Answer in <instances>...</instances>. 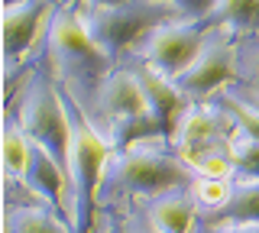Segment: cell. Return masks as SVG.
Returning <instances> with one entry per match:
<instances>
[{
  "label": "cell",
  "mask_w": 259,
  "mask_h": 233,
  "mask_svg": "<svg viewBox=\"0 0 259 233\" xmlns=\"http://www.w3.org/2000/svg\"><path fill=\"white\" fill-rule=\"evenodd\" d=\"M42 65L55 78L59 91L94 123L101 91L117 71V62L88 36L75 7L55 4L42 42Z\"/></svg>",
  "instance_id": "cell-1"
},
{
  "label": "cell",
  "mask_w": 259,
  "mask_h": 233,
  "mask_svg": "<svg viewBox=\"0 0 259 233\" xmlns=\"http://www.w3.org/2000/svg\"><path fill=\"white\" fill-rule=\"evenodd\" d=\"M198 175L191 165H185L175 156L172 143L152 136V139H136L126 149H113L101 178V195L97 201L110 211H120L130 201H149L168 191L191 188Z\"/></svg>",
  "instance_id": "cell-2"
},
{
  "label": "cell",
  "mask_w": 259,
  "mask_h": 233,
  "mask_svg": "<svg viewBox=\"0 0 259 233\" xmlns=\"http://www.w3.org/2000/svg\"><path fill=\"white\" fill-rule=\"evenodd\" d=\"M65 98V94H62ZM71 120V156H68V220L75 233H94L97 207H101V178L113 146L101 136V130L65 98Z\"/></svg>",
  "instance_id": "cell-3"
},
{
  "label": "cell",
  "mask_w": 259,
  "mask_h": 233,
  "mask_svg": "<svg viewBox=\"0 0 259 233\" xmlns=\"http://www.w3.org/2000/svg\"><path fill=\"white\" fill-rule=\"evenodd\" d=\"M4 107L16 114L23 133H26L36 146H42L55 162L68 168V156H71L68 107H65V98H62L59 84H55V78L49 75V68L42 62L26 75V81L20 84V91H16Z\"/></svg>",
  "instance_id": "cell-4"
},
{
  "label": "cell",
  "mask_w": 259,
  "mask_h": 233,
  "mask_svg": "<svg viewBox=\"0 0 259 233\" xmlns=\"http://www.w3.org/2000/svg\"><path fill=\"white\" fill-rule=\"evenodd\" d=\"M75 10H78L81 26L88 29V36L117 65L156 26L182 17L175 7L162 4V0H130V4H117V7H75Z\"/></svg>",
  "instance_id": "cell-5"
},
{
  "label": "cell",
  "mask_w": 259,
  "mask_h": 233,
  "mask_svg": "<svg viewBox=\"0 0 259 233\" xmlns=\"http://www.w3.org/2000/svg\"><path fill=\"white\" fill-rule=\"evenodd\" d=\"M55 0H4V104L42 62Z\"/></svg>",
  "instance_id": "cell-6"
},
{
  "label": "cell",
  "mask_w": 259,
  "mask_h": 233,
  "mask_svg": "<svg viewBox=\"0 0 259 233\" xmlns=\"http://www.w3.org/2000/svg\"><path fill=\"white\" fill-rule=\"evenodd\" d=\"M94 126L113 149H126L136 139L159 136L156 120L149 114V104H146L136 78L123 65H117L110 81L104 84L101 101H97V114H94Z\"/></svg>",
  "instance_id": "cell-7"
},
{
  "label": "cell",
  "mask_w": 259,
  "mask_h": 233,
  "mask_svg": "<svg viewBox=\"0 0 259 233\" xmlns=\"http://www.w3.org/2000/svg\"><path fill=\"white\" fill-rule=\"evenodd\" d=\"M207 29H210L207 20L175 17V20L156 26L130 55H133V59H143L146 65H152L162 78L175 81V78L194 62V55L201 52V45H204V39H207Z\"/></svg>",
  "instance_id": "cell-8"
},
{
  "label": "cell",
  "mask_w": 259,
  "mask_h": 233,
  "mask_svg": "<svg viewBox=\"0 0 259 233\" xmlns=\"http://www.w3.org/2000/svg\"><path fill=\"white\" fill-rule=\"evenodd\" d=\"M230 139H233V120L224 114V107H217L214 101H194L188 104V110L175 126L172 149L194 172L210 156L230 152Z\"/></svg>",
  "instance_id": "cell-9"
},
{
  "label": "cell",
  "mask_w": 259,
  "mask_h": 233,
  "mask_svg": "<svg viewBox=\"0 0 259 233\" xmlns=\"http://www.w3.org/2000/svg\"><path fill=\"white\" fill-rule=\"evenodd\" d=\"M233 55H237V36L227 26H210L201 52L182 75L175 78V87L188 104L194 101H210L221 87L233 81Z\"/></svg>",
  "instance_id": "cell-10"
},
{
  "label": "cell",
  "mask_w": 259,
  "mask_h": 233,
  "mask_svg": "<svg viewBox=\"0 0 259 233\" xmlns=\"http://www.w3.org/2000/svg\"><path fill=\"white\" fill-rule=\"evenodd\" d=\"M120 65L136 78V84H140L146 104H149V114H152V120H156L159 136L172 143L178 120H182V114L188 110V101L178 94V87L168 81V78H162L159 71L152 65H146L143 59H133V55H130V59H123Z\"/></svg>",
  "instance_id": "cell-11"
},
{
  "label": "cell",
  "mask_w": 259,
  "mask_h": 233,
  "mask_svg": "<svg viewBox=\"0 0 259 233\" xmlns=\"http://www.w3.org/2000/svg\"><path fill=\"white\" fill-rule=\"evenodd\" d=\"M140 204H143L146 217L152 220V227L159 233H194L198 230L201 207H198V201H194L191 188L168 191V195L140 201Z\"/></svg>",
  "instance_id": "cell-12"
},
{
  "label": "cell",
  "mask_w": 259,
  "mask_h": 233,
  "mask_svg": "<svg viewBox=\"0 0 259 233\" xmlns=\"http://www.w3.org/2000/svg\"><path fill=\"white\" fill-rule=\"evenodd\" d=\"M198 223L207 227H246V223H259V178H233L230 198L224 201V207H217L214 214H204Z\"/></svg>",
  "instance_id": "cell-13"
},
{
  "label": "cell",
  "mask_w": 259,
  "mask_h": 233,
  "mask_svg": "<svg viewBox=\"0 0 259 233\" xmlns=\"http://www.w3.org/2000/svg\"><path fill=\"white\" fill-rule=\"evenodd\" d=\"M210 26H227L240 42H259V0H214Z\"/></svg>",
  "instance_id": "cell-14"
},
{
  "label": "cell",
  "mask_w": 259,
  "mask_h": 233,
  "mask_svg": "<svg viewBox=\"0 0 259 233\" xmlns=\"http://www.w3.org/2000/svg\"><path fill=\"white\" fill-rule=\"evenodd\" d=\"M29 136L23 133L13 110L4 107V130H0V159H4V184H20L29 165Z\"/></svg>",
  "instance_id": "cell-15"
},
{
  "label": "cell",
  "mask_w": 259,
  "mask_h": 233,
  "mask_svg": "<svg viewBox=\"0 0 259 233\" xmlns=\"http://www.w3.org/2000/svg\"><path fill=\"white\" fill-rule=\"evenodd\" d=\"M4 233H75L62 214L42 204H4Z\"/></svg>",
  "instance_id": "cell-16"
},
{
  "label": "cell",
  "mask_w": 259,
  "mask_h": 233,
  "mask_svg": "<svg viewBox=\"0 0 259 233\" xmlns=\"http://www.w3.org/2000/svg\"><path fill=\"white\" fill-rule=\"evenodd\" d=\"M233 84L243 91L259 94V42H240L237 39V55H233Z\"/></svg>",
  "instance_id": "cell-17"
},
{
  "label": "cell",
  "mask_w": 259,
  "mask_h": 233,
  "mask_svg": "<svg viewBox=\"0 0 259 233\" xmlns=\"http://www.w3.org/2000/svg\"><path fill=\"white\" fill-rule=\"evenodd\" d=\"M230 184H233V178L230 181H224V178H194L191 195L201 207V217L214 214L217 207H224V201L230 198Z\"/></svg>",
  "instance_id": "cell-18"
},
{
  "label": "cell",
  "mask_w": 259,
  "mask_h": 233,
  "mask_svg": "<svg viewBox=\"0 0 259 233\" xmlns=\"http://www.w3.org/2000/svg\"><path fill=\"white\" fill-rule=\"evenodd\" d=\"M120 233H159V230L152 227L140 201H130L126 207H120Z\"/></svg>",
  "instance_id": "cell-19"
},
{
  "label": "cell",
  "mask_w": 259,
  "mask_h": 233,
  "mask_svg": "<svg viewBox=\"0 0 259 233\" xmlns=\"http://www.w3.org/2000/svg\"><path fill=\"white\" fill-rule=\"evenodd\" d=\"M162 4L175 7L178 13H182L185 20H207L210 7H214V0H162Z\"/></svg>",
  "instance_id": "cell-20"
},
{
  "label": "cell",
  "mask_w": 259,
  "mask_h": 233,
  "mask_svg": "<svg viewBox=\"0 0 259 233\" xmlns=\"http://www.w3.org/2000/svg\"><path fill=\"white\" fill-rule=\"evenodd\" d=\"M194 233H259V223H246V227H207V223H198Z\"/></svg>",
  "instance_id": "cell-21"
},
{
  "label": "cell",
  "mask_w": 259,
  "mask_h": 233,
  "mask_svg": "<svg viewBox=\"0 0 259 233\" xmlns=\"http://www.w3.org/2000/svg\"><path fill=\"white\" fill-rule=\"evenodd\" d=\"M101 233H120V217H117V220H110V227L101 230Z\"/></svg>",
  "instance_id": "cell-22"
}]
</instances>
